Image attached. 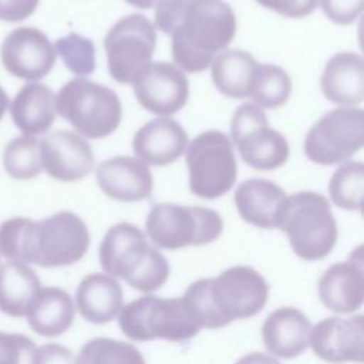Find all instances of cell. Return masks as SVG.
<instances>
[{"label":"cell","mask_w":364,"mask_h":364,"mask_svg":"<svg viewBox=\"0 0 364 364\" xmlns=\"http://www.w3.org/2000/svg\"><path fill=\"white\" fill-rule=\"evenodd\" d=\"M236 16L223 0L185 1L169 33L172 57L186 73L206 70L236 34Z\"/></svg>","instance_id":"cell-1"},{"label":"cell","mask_w":364,"mask_h":364,"mask_svg":"<svg viewBox=\"0 0 364 364\" xmlns=\"http://www.w3.org/2000/svg\"><path fill=\"white\" fill-rule=\"evenodd\" d=\"M98 257L107 274L125 280L144 294L156 291L169 277L165 256L132 223L121 222L109 228L100 243Z\"/></svg>","instance_id":"cell-2"},{"label":"cell","mask_w":364,"mask_h":364,"mask_svg":"<svg viewBox=\"0 0 364 364\" xmlns=\"http://www.w3.org/2000/svg\"><path fill=\"white\" fill-rule=\"evenodd\" d=\"M277 229L287 235L293 252L307 262L328 256L338 235L328 200L313 191L286 196L279 212Z\"/></svg>","instance_id":"cell-3"},{"label":"cell","mask_w":364,"mask_h":364,"mask_svg":"<svg viewBox=\"0 0 364 364\" xmlns=\"http://www.w3.org/2000/svg\"><path fill=\"white\" fill-rule=\"evenodd\" d=\"M90 246L84 220L73 212H57L28 220L21 239V262L40 267H63L80 262Z\"/></svg>","instance_id":"cell-4"},{"label":"cell","mask_w":364,"mask_h":364,"mask_svg":"<svg viewBox=\"0 0 364 364\" xmlns=\"http://www.w3.org/2000/svg\"><path fill=\"white\" fill-rule=\"evenodd\" d=\"M54 104L55 112L91 139L108 136L121 124L122 105L118 95L84 77L65 82L54 97Z\"/></svg>","instance_id":"cell-5"},{"label":"cell","mask_w":364,"mask_h":364,"mask_svg":"<svg viewBox=\"0 0 364 364\" xmlns=\"http://www.w3.org/2000/svg\"><path fill=\"white\" fill-rule=\"evenodd\" d=\"M118 326L125 337L134 341L161 338L179 343L193 338L200 331L181 297L162 299L152 294L122 306Z\"/></svg>","instance_id":"cell-6"},{"label":"cell","mask_w":364,"mask_h":364,"mask_svg":"<svg viewBox=\"0 0 364 364\" xmlns=\"http://www.w3.org/2000/svg\"><path fill=\"white\" fill-rule=\"evenodd\" d=\"M145 230L159 249L178 250L212 243L222 235L223 220L209 208L158 203L146 216Z\"/></svg>","instance_id":"cell-7"},{"label":"cell","mask_w":364,"mask_h":364,"mask_svg":"<svg viewBox=\"0 0 364 364\" xmlns=\"http://www.w3.org/2000/svg\"><path fill=\"white\" fill-rule=\"evenodd\" d=\"M186 166L193 195L212 200L228 193L237 176L232 141L215 129L199 134L186 149Z\"/></svg>","instance_id":"cell-8"},{"label":"cell","mask_w":364,"mask_h":364,"mask_svg":"<svg viewBox=\"0 0 364 364\" xmlns=\"http://www.w3.org/2000/svg\"><path fill=\"white\" fill-rule=\"evenodd\" d=\"M364 144V111L340 107L324 114L307 132L306 156L318 165H337L350 159Z\"/></svg>","instance_id":"cell-9"},{"label":"cell","mask_w":364,"mask_h":364,"mask_svg":"<svg viewBox=\"0 0 364 364\" xmlns=\"http://www.w3.org/2000/svg\"><path fill=\"white\" fill-rule=\"evenodd\" d=\"M230 136L242 161L253 169L273 171L289 159L287 139L270 128L264 111L253 102H245L235 111Z\"/></svg>","instance_id":"cell-10"},{"label":"cell","mask_w":364,"mask_h":364,"mask_svg":"<svg viewBox=\"0 0 364 364\" xmlns=\"http://www.w3.org/2000/svg\"><path fill=\"white\" fill-rule=\"evenodd\" d=\"M155 43V27L144 14H129L118 20L104 38L111 78L131 84L136 73L151 63Z\"/></svg>","instance_id":"cell-11"},{"label":"cell","mask_w":364,"mask_h":364,"mask_svg":"<svg viewBox=\"0 0 364 364\" xmlns=\"http://www.w3.org/2000/svg\"><path fill=\"white\" fill-rule=\"evenodd\" d=\"M209 293L218 316L228 326L263 310L269 297L264 277L250 266H232L218 277H210Z\"/></svg>","instance_id":"cell-12"},{"label":"cell","mask_w":364,"mask_h":364,"mask_svg":"<svg viewBox=\"0 0 364 364\" xmlns=\"http://www.w3.org/2000/svg\"><path fill=\"white\" fill-rule=\"evenodd\" d=\"M138 102L149 112L168 118L182 109L189 97L185 74L171 63L151 61L132 80Z\"/></svg>","instance_id":"cell-13"},{"label":"cell","mask_w":364,"mask_h":364,"mask_svg":"<svg viewBox=\"0 0 364 364\" xmlns=\"http://www.w3.org/2000/svg\"><path fill=\"white\" fill-rule=\"evenodd\" d=\"M3 67L14 77L36 81L54 67L57 53L48 37L34 27H18L10 31L0 47Z\"/></svg>","instance_id":"cell-14"},{"label":"cell","mask_w":364,"mask_h":364,"mask_svg":"<svg viewBox=\"0 0 364 364\" xmlns=\"http://www.w3.org/2000/svg\"><path fill=\"white\" fill-rule=\"evenodd\" d=\"M309 346L323 361L331 364L364 361V317H327L310 330Z\"/></svg>","instance_id":"cell-15"},{"label":"cell","mask_w":364,"mask_h":364,"mask_svg":"<svg viewBox=\"0 0 364 364\" xmlns=\"http://www.w3.org/2000/svg\"><path fill=\"white\" fill-rule=\"evenodd\" d=\"M40 159L46 172L61 182L84 179L94 169L91 145L73 131L58 129L40 141Z\"/></svg>","instance_id":"cell-16"},{"label":"cell","mask_w":364,"mask_h":364,"mask_svg":"<svg viewBox=\"0 0 364 364\" xmlns=\"http://www.w3.org/2000/svg\"><path fill=\"white\" fill-rule=\"evenodd\" d=\"M318 299L331 311L350 314L364 301V256L357 246L347 260L331 264L318 280Z\"/></svg>","instance_id":"cell-17"},{"label":"cell","mask_w":364,"mask_h":364,"mask_svg":"<svg viewBox=\"0 0 364 364\" xmlns=\"http://www.w3.org/2000/svg\"><path fill=\"white\" fill-rule=\"evenodd\" d=\"M97 182L105 196L118 202L146 199L154 189L149 166L134 156H114L101 162Z\"/></svg>","instance_id":"cell-18"},{"label":"cell","mask_w":364,"mask_h":364,"mask_svg":"<svg viewBox=\"0 0 364 364\" xmlns=\"http://www.w3.org/2000/svg\"><path fill=\"white\" fill-rule=\"evenodd\" d=\"M189 138L181 124L171 118H156L142 125L132 138V149L146 165L166 166L182 156Z\"/></svg>","instance_id":"cell-19"},{"label":"cell","mask_w":364,"mask_h":364,"mask_svg":"<svg viewBox=\"0 0 364 364\" xmlns=\"http://www.w3.org/2000/svg\"><path fill=\"white\" fill-rule=\"evenodd\" d=\"M310 330L311 323L303 311L284 306L266 317L262 326V338L269 353L289 360L307 350Z\"/></svg>","instance_id":"cell-20"},{"label":"cell","mask_w":364,"mask_h":364,"mask_svg":"<svg viewBox=\"0 0 364 364\" xmlns=\"http://www.w3.org/2000/svg\"><path fill=\"white\" fill-rule=\"evenodd\" d=\"M323 95L337 105L353 107L364 97V61L351 51H340L330 57L320 78Z\"/></svg>","instance_id":"cell-21"},{"label":"cell","mask_w":364,"mask_h":364,"mask_svg":"<svg viewBox=\"0 0 364 364\" xmlns=\"http://www.w3.org/2000/svg\"><path fill=\"white\" fill-rule=\"evenodd\" d=\"M124 306V293L118 280L107 273L85 276L75 290V307L90 323L112 321Z\"/></svg>","instance_id":"cell-22"},{"label":"cell","mask_w":364,"mask_h":364,"mask_svg":"<svg viewBox=\"0 0 364 364\" xmlns=\"http://www.w3.org/2000/svg\"><path fill=\"white\" fill-rule=\"evenodd\" d=\"M284 191L267 179H249L235 192V205L239 216L260 229H277L279 212L286 199Z\"/></svg>","instance_id":"cell-23"},{"label":"cell","mask_w":364,"mask_h":364,"mask_svg":"<svg viewBox=\"0 0 364 364\" xmlns=\"http://www.w3.org/2000/svg\"><path fill=\"white\" fill-rule=\"evenodd\" d=\"M51 88L41 82L23 85L10 104L14 125L24 136L46 134L55 119V104Z\"/></svg>","instance_id":"cell-24"},{"label":"cell","mask_w":364,"mask_h":364,"mask_svg":"<svg viewBox=\"0 0 364 364\" xmlns=\"http://www.w3.org/2000/svg\"><path fill=\"white\" fill-rule=\"evenodd\" d=\"M26 317L31 330L38 336L57 337L73 326L75 306L65 290L55 286H41L26 313Z\"/></svg>","instance_id":"cell-25"},{"label":"cell","mask_w":364,"mask_h":364,"mask_svg":"<svg viewBox=\"0 0 364 364\" xmlns=\"http://www.w3.org/2000/svg\"><path fill=\"white\" fill-rule=\"evenodd\" d=\"M40 289V277L30 264L14 260L0 264V311L3 314L26 317Z\"/></svg>","instance_id":"cell-26"},{"label":"cell","mask_w":364,"mask_h":364,"mask_svg":"<svg viewBox=\"0 0 364 364\" xmlns=\"http://www.w3.org/2000/svg\"><path fill=\"white\" fill-rule=\"evenodd\" d=\"M257 61L243 50L219 53L212 64V81L216 90L229 98H247L255 77Z\"/></svg>","instance_id":"cell-27"},{"label":"cell","mask_w":364,"mask_h":364,"mask_svg":"<svg viewBox=\"0 0 364 364\" xmlns=\"http://www.w3.org/2000/svg\"><path fill=\"white\" fill-rule=\"evenodd\" d=\"M291 80L289 74L274 64H257L250 95L259 108H279L290 97Z\"/></svg>","instance_id":"cell-28"},{"label":"cell","mask_w":364,"mask_h":364,"mask_svg":"<svg viewBox=\"0 0 364 364\" xmlns=\"http://www.w3.org/2000/svg\"><path fill=\"white\" fill-rule=\"evenodd\" d=\"M364 165L360 161H346L333 173L328 182L331 202L346 210L363 209Z\"/></svg>","instance_id":"cell-29"},{"label":"cell","mask_w":364,"mask_h":364,"mask_svg":"<svg viewBox=\"0 0 364 364\" xmlns=\"http://www.w3.org/2000/svg\"><path fill=\"white\" fill-rule=\"evenodd\" d=\"M75 364H145V358L129 343L97 337L81 347Z\"/></svg>","instance_id":"cell-30"},{"label":"cell","mask_w":364,"mask_h":364,"mask_svg":"<svg viewBox=\"0 0 364 364\" xmlns=\"http://www.w3.org/2000/svg\"><path fill=\"white\" fill-rule=\"evenodd\" d=\"M6 172L14 179H33L43 171L40 141L34 136H20L7 142L3 152Z\"/></svg>","instance_id":"cell-31"},{"label":"cell","mask_w":364,"mask_h":364,"mask_svg":"<svg viewBox=\"0 0 364 364\" xmlns=\"http://www.w3.org/2000/svg\"><path fill=\"white\" fill-rule=\"evenodd\" d=\"M54 50L73 74L84 77L94 73L95 47L90 38L70 33L55 41Z\"/></svg>","instance_id":"cell-32"},{"label":"cell","mask_w":364,"mask_h":364,"mask_svg":"<svg viewBox=\"0 0 364 364\" xmlns=\"http://www.w3.org/2000/svg\"><path fill=\"white\" fill-rule=\"evenodd\" d=\"M209 284H210V277L200 279L195 283H192L185 294L181 297L186 310L189 311L191 317L193 321L200 327V328H222L225 327V321L218 316L210 293H209Z\"/></svg>","instance_id":"cell-33"},{"label":"cell","mask_w":364,"mask_h":364,"mask_svg":"<svg viewBox=\"0 0 364 364\" xmlns=\"http://www.w3.org/2000/svg\"><path fill=\"white\" fill-rule=\"evenodd\" d=\"M36 350L27 336L0 331V364H36Z\"/></svg>","instance_id":"cell-34"},{"label":"cell","mask_w":364,"mask_h":364,"mask_svg":"<svg viewBox=\"0 0 364 364\" xmlns=\"http://www.w3.org/2000/svg\"><path fill=\"white\" fill-rule=\"evenodd\" d=\"M28 218H10L0 225V256L7 260L21 262V239Z\"/></svg>","instance_id":"cell-35"},{"label":"cell","mask_w":364,"mask_h":364,"mask_svg":"<svg viewBox=\"0 0 364 364\" xmlns=\"http://www.w3.org/2000/svg\"><path fill=\"white\" fill-rule=\"evenodd\" d=\"M320 4L328 20L340 26L354 23L363 10V0H320Z\"/></svg>","instance_id":"cell-36"},{"label":"cell","mask_w":364,"mask_h":364,"mask_svg":"<svg viewBox=\"0 0 364 364\" xmlns=\"http://www.w3.org/2000/svg\"><path fill=\"white\" fill-rule=\"evenodd\" d=\"M260 6L276 11L283 17L301 18L314 11L318 0H256Z\"/></svg>","instance_id":"cell-37"},{"label":"cell","mask_w":364,"mask_h":364,"mask_svg":"<svg viewBox=\"0 0 364 364\" xmlns=\"http://www.w3.org/2000/svg\"><path fill=\"white\" fill-rule=\"evenodd\" d=\"M40 0H0V20L16 23L30 17Z\"/></svg>","instance_id":"cell-38"},{"label":"cell","mask_w":364,"mask_h":364,"mask_svg":"<svg viewBox=\"0 0 364 364\" xmlns=\"http://www.w3.org/2000/svg\"><path fill=\"white\" fill-rule=\"evenodd\" d=\"M36 364H75V357L70 348L57 343H48L37 347Z\"/></svg>","instance_id":"cell-39"},{"label":"cell","mask_w":364,"mask_h":364,"mask_svg":"<svg viewBox=\"0 0 364 364\" xmlns=\"http://www.w3.org/2000/svg\"><path fill=\"white\" fill-rule=\"evenodd\" d=\"M235 364H280V363L269 354H264L260 351H253V353H249V354L240 357Z\"/></svg>","instance_id":"cell-40"},{"label":"cell","mask_w":364,"mask_h":364,"mask_svg":"<svg viewBox=\"0 0 364 364\" xmlns=\"http://www.w3.org/2000/svg\"><path fill=\"white\" fill-rule=\"evenodd\" d=\"M128 4L138 7V9H151L154 7L159 0H125Z\"/></svg>","instance_id":"cell-41"},{"label":"cell","mask_w":364,"mask_h":364,"mask_svg":"<svg viewBox=\"0 0 364 364\" xmlns=\"http://www.w3.org/2000/svg\"><path fill=\"white\" fill-rule=\"evenodd\" d=\"M7 108H9V97H7L6 91L0 87V119L3 118Z\"/></svg>","instance_id":"cell-42"},{"label":"cell","mask_w":364,"mask_h":364,"mask_svg":"<svg viewBox=\"0 0 364 364\" xmlns=\"http://www.w3.org/2000/svg\"><path fill=\"white\" fill-rule=\"evenodd\" d=\"M185 1H191V0H185Z\"/></svg>","instance_id":"cell-43"}]
</instances>
